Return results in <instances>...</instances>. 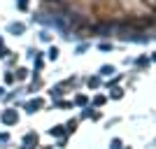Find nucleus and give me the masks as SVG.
Listing matches in <instances>:
<instances>
[{
	"instance_id": "1",
	"label": "nucleus",
	"mask_w": 156,
	"mask_h": 149,
	"mask_svg": "<svg viewBox=\"0 0 156 149\" xmlns=\"http://www.w3.org/2000/svg\"><path fill=\"white\" fill-rule=\"evenodd\" d=\"M19 7H26V0H19Z\"/></svg>"
}]
</instances>
